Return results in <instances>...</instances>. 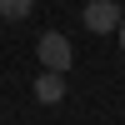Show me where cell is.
<instances>
[{
    "instance_id": "cell-1",
    "label": "cell",
    "mask_w": 125,
    "mask_h": 125,
    "mask_svg": "<svg viewBox=\"0 0 125 125\" xmlns=\"http://www.w3.org/2000/svg\"><path fill=\"white\" fill-rule=\"evenodd\" d=\"M35 60H40L45 70H55V75H65V70L75 65V45H70L60 30H45V35H40V45H35Z\"/></svg>"
},
{
    "instance_id": "cell-4",
    "label": "cell",
    "mask_w": 125,
    "mask_h": 125,
    "mask_svg": "<svg viewBox=\"0 0 125 125\" xmlns=\"http://www.w3.org/2000/svg\"><path fill=\"white\" fill-rule=\"evenodd\" d=\"M30 15V0H0V20H25Z\"/></svg>"
},
{
    "instance_id": "cell-6",
    "label": "cell",
    "mask_w": 125,
    "mask_h": 125,
    "mask_svg": "<svg viewBox=\"0 0 125 125\" xmlns=\"http://www.w3.org/2000/svg\"><path fill=\"white\" fill-rule=\"evenodd\" d=\"M120 10H125V5H120Z\"/></svg>"
},
{
    "instance_id": "cell-3",
    "label": "cell",
    "mask_w": 125,
    "mask_h": 125,
    "mask_svg": "<svg viewBox=\"0 0 125 125\" xmlns=\"http://www.w3.org/2000/svg\"><path fill=\"white\" fill-rule=\"evenodd\" d=\"M35 100H40V105H60V100H65V75L40 70V75H35Z\"/></svg>"
},
{
    "instance_id": "cell-2",
    "label": "cell",
    "mask_w": 125,
    "mask_h": 125,
    "mask_svg": "<svg viewBox=\"0 0 125 125\" xmlns=\"http://www.w3.org/2000/svg\"><path fill=\"white\" fill-rule=\"evenodd\" d=\"M80 20H85V30H90V35H110V30H120L125 10H120V0H90Z\"/></svg>"
},
{
    "instance_id": "cell-5",
    "label": "cell",
    "mask_w": 125,
    "mask_h": 125,
    "mask_svg": "<svg viewBox=\"0 0 125 125\" xmlns=\"http://www.w3.org/2000/svg\"><path fill=\"white\" fill-rule=\"evenodd\" d=\"M120 50H125V20H120Z\"/></svg>"
}]
</instances>
